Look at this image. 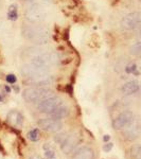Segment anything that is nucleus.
Returning a JSON list of instances; mask_svg holds the SVG:
<instances>
[{
    "mask_svg": "<svg viewBox=\"0 0 141 159\" xmlns=\"http://www.w3.org/2000/svg\"><path fill=\"white\" fill-rule=\"evenodd\" d=\"M141 24V12H133L125 15L121 20V26L126 30H134Z\"/></svg>",
    "mask_w": 141,
    "mask_h": 159,
    "instance_id": "39448f33",
    "label": "nucleus"
},
{
    "mask_svg": "<svg viewBox=\"0 0 141 159\" xmlns=\"http://www.w3.org/2000/svg\"><path fill=\"white\" fill-rule=\"evenodd\" d=\"M79 140L78 137L74 135H70V136H66L65 139L63 140V142L60 143V149L63 151L64 154H71L73 152L75 146L78 145Z\"/></svg>",
    "mask_w": 141,
    "mask_h": 159,
    "instance_id": "9d476101",
    "label": "nucleus"
},
{
    "mask_svg": "<svg viewBox=\"0 0 141 159\" xmlns=\"http://www.w3.org/2000/svg\"><path fill=\"white\" fill-rule=\"evenodd\" d=\"M62 104V101H60V98L57 97H49L45 99V100L40 101L37 105V108L40 113H45V114H50L52 110H54L57 106H60Z\"/></svg>",
    "mask_w": 141,
    "mask_h": 159,
    "instance_id": "0eeeda50",
    "label": "nucleus"
},
{
    "mask_svg": "<svg viewBox=\"0 0 141 159\" xmlns=\"http://www.w3.org/2000/svg\"><path fill=\"white\" fill-rule=\"evenodd\" d=\"M125 129L123 131V135H124V138L126 139V140H135V139L137 138L138 136H139V131H140V128L138 126L137 124H135L134 123V120L132 123L127 125L126 127H124Z\"/></svg>",
    "mask_w": 141,
    "mask_h": 159,
    "instance_id": "9b49d317",
    "label": "nucleus"
},
{
    "mask_svg": "<svg viewBox=\"0 0 141 159\" xmlns=\"http://www.w3.org/2000/svg\"><path fill=\"white\" fill-rule=\"evenodd\" d=\"M25 15L27 20H29L30 22H39L46 16L44 9L39 5H33V7H29L28 10L26 11Z\"/></svg>",
    "mask_w": 141,
    "mask_h": 159,
    "instance_id": "1a4fd4ad",
    "label": "nucleus"
},
{
    "mask_svg": "<svg viewBox=\"0 0 141 159\" xmlns=\"http://www.w3.org/2000/svg\"><path fill=\"white\" fill-rule=\"evenodd\" d=\"M5 80H7V83H10V84H15L16 83V81H17V79H16V76H15L14 74H7Z\"/></svg>",
    "mask_w": 141,
    "mask_h": 159,
    "instance_id": "412c9836",
    "label": "nucleus"
},
{
    "mask_svg": "<svg viewBox=\"0 0 141 159\" xmlns=\"http://www.w3.org/2000/svg\"><path fill=\"white\" fill-rule=\"evenodd\" d=\"M28 138L31 140V141L35 142V141H38L39 138H40V135H39V131L37 128H34L32 131H29L28 134Z\"/></svg>",
    "mask_w": 141,
    "mask_h": 159,
    "instance_id": "6ab92c4d",
    "label": "nucleus"
},
{
    "mask_svg": "<svg viewBox=\"0 0 141 159\" xmlns=\"http://www.w3.org/2000/svg\"><path fill=\"white\" fill-rule=\"evenodd\" d=\"M58 59L60 56L57 53H39L32 57V64L37 67L48 68L51 64H56Z\"/></svg>",
    "mask_w": 141,
    "mask_h": 159,
    "instance_id": "20e7f679",
    "label": "nucleus"
},
{
    "mask_svg": "<svg viewBox=\"0 0 141 159\" xmlns=\"http://www.w3.org/2000/svg\"><path fill=\"white\" fill-rule=\"evenodd\" d=\"M131 157L133 159H141V144H137L132 148Z\"/></svg>",
    "mask_w": 141,
    "mask_h": 159,
    "instance_id": "f3484780",
    "label": "nucleus"
},
{
    "mask_svg": "<svg viewBox=\"0 0 141 159\" xmlns=\"http://www.w3.org/2000/svg\"><path fill=\"white\" fill-rule=\"evenodd\" d=\"M18 18L17 5L16 4H11L9 10H7V19L11 21H16Z\"/></svg>",
    "mask_w": 141,
    "mask_h": 159,
    "instance_id": "dca6fc26",
    "label": "nucleus"
},
{
    "mask_svg": "<svg viewBox=\"0 0 141 159\" xmlns=\"http://www.w3.org/2000/svg\"><path fill=\"white\" fill-rule=\"evenodd\" d=\"M22 35L28 40L37 45H45L50 38L49 31L42 26H27L22 29Z\"/></svg>",
    "mask_w": 141,
    "mask_h": 159,
    "instance_id": "f03ea898",
    "label": "nucleus"
},
{
    "mask_svg": "<svg viewBox=\"0 0 141 159\" xmlns=\"http://www.w3.org/2000/svg\"><path fill=\"white\" fill-rule=\"evenodd\" d=\"M44 150L46 152V156L47 159H55V153H54V150L51 149V148H48V145H45L44 146Z\"/></svg>",
    "mask_w": 141,
    "mask_h": 159,
    "instance_id": "aec40b11",
    "label": "nucleus"
},
{
    "mask_svg": "<svg viewBox=\"0 0 141 159\" xmlns=\"http://www.w3.org/2000/svg\"><path fill=\"white\" fill-rule=\"evenodd\" d=\"M66 90H68V91H69V94H72V87H71L70 85H67V86H66Z\"/></svg>",
    "mask_w": 141,
    "mask_h": 159,
    "instance_id": "393cba45",
    "label": "nucleus"
},
{
    "mask_svg": "<svg viewBox=\"0 0 141 159\" xmlns=\"http://www.w3.org/2000/svg\"><path fill=\"white\" fill-rule=\"evenodd\" d=\"M21 73L27 79L38 85H46L51 82V75L48 72V69L42 67H37L33 65L32 63L22 66Z\"/></svg>",
    "mask_w": 141,
    "mask_h": 159,
    "instance_id": "f257e3e1",
    "label": "nucleus"
},
{
    "mask_svg": "<svg viewBox=\"0 0 141 159\" xmlns=\"http://www.w3.org/2000/svg\"><path fill=\"white\" fill-rule=\"evenodd\" d=\"M139 36H141V30L139 31Z\"/></svg>",
    "mask_w": 141,
    "mask_h": 159,
    "instance_id": "bb28decb",
    "label": "nucleus"
},
{
    "mask_svg": "<svg viewBox=\"0 0 141 159\" xmlns=\"http://www.w3.org/2000/svg\"><path fill=\"white\" fill-rule=\"evenodd\" d=\"M39 127L48 133H57L63 128V123L60 120H56L53 118H45L38 121Z\"/></svg>",
    "mask_w": 141,
    "mask_h": 159,
    "instance_id": "6e6552de",
    "label": "nucleus"
},
{
    "mask_svg": "<svg viewBox=\"0 0 141 159\" xmlns=\"http://www.w3.org/2000/svg\"><path fill=\"white\" fill-rule=\"evenodd\" d=\"M7 122L13 126H21L23 123L22 115L17 110H11L7 116Z\"/></svg>",
    "mask_w": 141,
    "mask_h": 159,
    "instance_id": "ddd939ff",
    "label": "nucleus"
},
{
    "mask_svg": "<svg viewBox=\"0 0 141 159\" xmlns=\"http://www.w3.org/2000/svg\"><path fill=\"white\" fill-rule=\"evenodd\" d=\"M68 115H69V109H68V107L64 106L62 104H60V106H57L54 110H52L50 113L51 118L56 119V120H62V119L67 117Z\"/></svg>",
    "mask_w": 141,
    "mask_h": 159,
    "instance_id": "2eb2a0df",
    "label": "nucleus"
},
{
    "mask_svg": "<svg viewBox=\"0 0 141 159\" xmlns=\"http://www.w3.org/2000/svg\"><path fill=\"white\" fill-rule=\"evenodd\" d=\"M113 149V143H106L104 146H103V150H104V152H109L110 150Z\"/></svg>",
    "mask_w": 141,
    "mask_h": 159,
    "instance_id": "4be33fe9",
    "label": "nucleus"
},
{
    "mask_svg": "<svg viewBox=\"0 0 141 159\" xmlns=\"http://www.w3.org/2000/svg\"><path fill=\"white\" fill-rule=\"evenodd\" d=\"M139 89H140V84L138 83L137 81H130V82L124 84L122 88H121L122 92L124 94H126V96L136 94Z\"/></svg>",
    "mask_w": 141,
    "mask_h": 159,
    "instance_id": "4468645a",
    "label": "nucleus"
},
{
    "mask_svg": "<svg viewBox=\"0 0 141 159\" xmlns=\"http://www.w3.org/2000/svg\"><path fill=\"white\" fill-rule=\"evenodd\" d=\"M130 53L132 55L140 56L141 55V42H138L130 48Z\"/></svg>",
    "mask_w": 141,
    "mask_h": 159,
    "instance_id": "a211bd4d",
    "label": "nucleus"
},
{
    "mask_svg": "<svg viewBox=\"0 0 141 159\" xmlns=\"http://www.w3.org/2000/svg\"><path fill=\"white\" fill-rule=\"evenodd\" d=\"M53 91L47 88H42V87H30L25 89L22 97L29 103H37L40 101L45 100L47 98L52 97Z\"/></svg>",
    "mask_w": 141,
    "mask_h": 159,
    "instance_id": "7ed1b4c3",
    "label": "nucleus"
},
{
    "mask_svg": "<svg viewBox=\"0 0 141 159\" xmlns=\"http://www.w3.org/2000/svg\"><path fill=\"white\" fill-rule=\"evenodd\" d=\"M135 70H136V65H131L126 67V72L127 73H133L135 72Z\"/></svg>",
    "mask_w": 141,
    "mask_h": 159,
    "instance_id": "5701e85b",
    "label": "nucleus"
},
{
    "mask_svg": "<svg viewBox=\"0 0 141 159\" xmlns=\"http://www.w3.org/2000/svg\"><path fill=\"white\" fill-rule=\"evenodd\" d=\"M29 159H42L40 158V156L37 155V154H34V155H31L30 156V158Z\"/></svg>",
    "mask_w": 141,
    "mask_h": 159,
    "instance_id": "b1692460",
    "label": "nucleus"
},
{
    "mask_svg": "<svg viewBox=\"0 0 141 159\" xmlns=\"http://www.w3.org/2000/svg\"><path fill=\"white\" fill-rule=\"evenodd\" d=\"M5 90H7V92H10V91H11V88H10V87H7V86H5Z\"/></svg>",
    "mask_w": 141,
    "mask_h": 159,
    "instance_id": "a878e982",
    "label": "nucleus"
},
{
    "mask_svg": "<svg viewBox=\"0 0 141 159\" xmlns=\"http://www.w3.org/2000/svg\"><path fill=\"white\" fill-rule=\"evenodd\" d=\"M73 159H95V151L89 146H82L75 152Z\"/></svg>",
    "mask_w": 141,
    "mask_h": 159,
    "instance_id": "f8f14e48",
    "label": "nucleus"
},
{
    "mask_svg": "<svg viewBox=\"0 0 141 159\" xmlns=\"http://www.w3.org/2000/svg\"><path fill=\"white\" fill-rule=\"evenodd\" d=\"M134 120V114L131 110H124L117 116L113 121V126L115 129H123Z\"/></svg>",
    "mask_w": 141,
    "mask_h": 159,
    "instance_id": "423d86ee",
    "label": "nucleus"
}]
</instances>
